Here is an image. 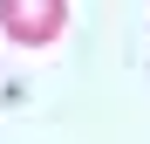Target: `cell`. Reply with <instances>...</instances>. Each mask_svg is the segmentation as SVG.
<instances>
[{
  "label": "cell",
  "instance_id": "1",
  "mask_svg": "<svg viewBox=\"0 0 150 144\" xmlns=\"http://www.w3.org/2000/svg\"><path fill=\"white\" fill-rule=\"evenodd\" d=\"M0 28L14 48H48L68 28V0H0Z\"/></svg>",
  "mask_w": 150,
  "mask_h": 144
}]
</instances>
